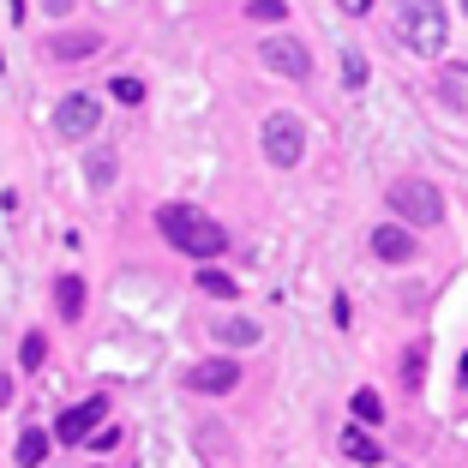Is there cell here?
Instances as JSON below:
<instances>
[{
  "label": "cell",
  "instance_id": "e0dca14e",
  "mask_svg": "<svg viewBox=\"0 0 468 468\" xmlns=\"http://www.w3.org/2000/svg\"><path fill=\"white\" fill-rule=\"evenodd\" d=\"M355 420H367V427H378V420H385V402H378V390H355Z\"/></svg>",
  "mask_w": 468,
  "mask_h": 468
},
{
  "label": "cell",
  "instance_id": "2e32d148",
  "mask_svg": "<svg viewBox=\"0 0 468 468\" xmlns=\"http://www.w3.org/2000/svg\"><path fill=\"white\" fill-rule=\"evenodd\" d=\"M18 360H25V372H37L42 360H48V336H42V331H30L25 343H18Z\"/></svg>",
  "mask_w": 468,
  "mask_h": 468
},
{
  "label": "cell",
  "instance_id": "8fae6325",
  "mask_svg": "<svg viewBox=\"0 0 468 468\" xmlns=\"http://www.w3.org/2000/svg\"><path fill=\"white\" fill-rule=\"evenodd\" d=\"M55 313L67 318V324L84 313V276H60V282H55Z\"/></svg>",
  "mask_w": 468,
  "mask_h": 468
},
{
  "label": "cell",
  "instance_id": "9c48e42d",
  "mask_svg": "<svg viewBox=\"0 0 468 468\" xmlns=\"http://www.w3.org/2000/svg\"><path fill=\"white\" fill-rule=\"evenodd\" d=\"M372 259L409 264V259H414V234L402 229V222H385V229H372Z\"/></svg>",
  "mask_w": 468,
  "mask_h": 468
},
{
  "label": "cell",
  "instance_id": "603a6c76",
  "mask_svg": "<svg viewBox=\"0 0 468 468\" xmlns=\"http://www.w3.org/2000/svg\"><path fill=\"white\" fill-rule=\"evenodd\" d=\"M42 13H48V18H67V13H72V0H42Z\"/></svg>",
  "mask_w": 468,
  "mask_h": 468
},
{
  "label": "cell",
  "instance_id": "4fadbf2b",
  "mask_svg": "<svg viewBox=\"0 0 468 468\" xmlns=\"http://www.w3.org/2000/svg\"><path fill=\"white\" fill-rule=\"evenodd\" d=\"M217 336H222V343H229V348H252V343H259V324H252V318H222V324H217Z\"/></svg>",
  "mask_w": 468,
  "mask_h": 468
},
{
  "label": "cell",
  "instance_id": "7402d4cb",
  "mask_svg": "<svg viewBox=\"0 0 468 468\" xmlns=\"http://www.w3.org/2000/svg\"><path fill=\"white\" fill-rule=\"evenodd\" d=\"M90 444H97V451H114V444H121V427H102V432H90Z\"/></svg>",
  "mask_w": 468,
  "mask_h": 468
},
{
  "label": "cell",
  "instance_id": "ac0fdd59",
  "mask_svg": "<svg viewBox=\"0 0 468 468\" xmlns=\"http://www.w3.org/2000/svg\"><path fill=\"white\" fill-rule=\"evenodd\" d=\"M84 175H90V186H109V180H114V151H90Z\"/></svg>",
  "mask_w": 468,
  "mask_h": 468
},
{
  "label": "cell",
  "instance_id": "5b68a950",
  "mask_svg": "<svg viewBox=\"0 0 468 468\" xmlns=\"http://www.w3.org/2000/svg\"><path fill=\"white\" fill-rule=\"evenodd\" d=\"M259 60H264V72H282V79H294V84L313 79V48H306L301 37H264Z\"/></svg>",
  "mask_w": 468,
  "mask_h": 468
},
{
  "label": "cell",
  "instance_id": "8992f818",
  "mask_svg": "<svg viewBox=\"0 0 468 468\" xmlns=\"http://www.w3.org/2000/svg\"><path fill=\"white\" fill-rule=\"evenodd\" d=\"M97 126H102V102L90 97V90L60 97V109H55V133L60 138H97Z\"/></svg>",
  "mask_w": 468,
  "mask_h": 468
},
{
  "label": "cell",
  "instance_id": "44dd1931",
  "mask_svg": "<svg viewBox=\"0 0 468 468\" xmlns=\"http://www.w3.org/2000/svg\"><path fill=\"white\" fill-rule=\"evenodd\" d=\"M247 13L259 18V25H282V18H289V6H282V0H252Z\"/></svg>",
  "mask_w": 468,
  "mask_h": 468
},
{
  "label": "cell",
  "instance_id": "7a4b0ae2",
  "mask_svg": "<svg viewBox=\"0 0 468 468\" xmlns=\"http://www.w3.org/2000/svg\"><path fill=\"white\" fill-rule=\"evenodd\" d=\"M390 25H397L402 48H414V55H444V42H451V18L439 0H397Z\"/></svg>",
  "mask_w": 468,
  "mask_h": 468
},
{
  "label": "cell",
  "instance_id": "d4e9b609",
  "mask_svg": "<svg viewBox=\"0 0 468 468\" xmlns=\"http://www.w3.org/2000/svg\"><path fill=\"white\" fill-rule=\"evenodd\" d=\"M6 402H13V385H6V378H0V409H6Z\"/></svg>",
  "mask_w": 468,
  "mask_h": 468
},
{
  "label": "cell",
  "instance_id": "52a82bcc",
  "mask_svg": "<svg viewBox=\"0 0 468 468\" xmlns=\"http://www.w3.org/2000/svg\"><path fill=\"white\" fill-rule=\"evenodd\" d=\"M102 414H109V397H84V402H72V409L55 420V439H60V444H84L90 432L102 427Z\"/></svg>",
  "mask_w": 468,
  "mask_h": 468
},
{
  "label": "cell",
  "instance_id": "ffe728a7",
  "mask_svg": "<svg viewBox=\"0 0 468 468\" xmlns=\"http://www.w3.org/2000/svg\"><path fill=\"white\" fill-rule=\"evenodd\" d=\"M109 90H114V102H126V109H138V102H144V79H114Z\"/></svg>",
  "mask_w": 468,
  "mask_h": 468
},
{
  "label": "cell",
  "instance_id": "484cf974",
  "mask_svg": "<svg viewBox=\"0 0 468 468\" xmlns=\"http://www.w3.org/2000/svg\"><path fill=\"white\" fill-rule=\"evenodd\" d=\"M463 13H468V0H463Z\"/></svg>",
  "mask_w": 468,
  "mask_h": 468
},
{
  "label": "cell",
  "instance_id": "7c38bea8",
  "mask_svg": "<svg viewBox=\"0 0 468 468\" xmlns=\"http://www.w3.org/2000/svg\"><path fill=\"white\" fill-rule=\"evenodd\" d=\"M13 456H18V468H42V456H48V432H42V427H25Z\"/></svg>",
  "mask_w": 468,
  "mask_h": 468
},
{
  "label": "cell",
  "instance_id": "3957f363",
  "mask_svg": "<svg viewBox=\"0 0 468 468\" xmlns=\"http://www.w3.org/2000/svg\"><path fill=\"white\" fill-rule=\"evenodd\" d=\"M390 210H397L402 229H439L444 222V193L432 180H397L390 186Z\"/></svg>",
  "mask_w": 468,
  "mask_h": 468
},
{
  "label": "cell",
  "instance_id": "ba28073f",
  "mask_svg": "<svg viewBox=\"0 0 468 468\" xmlns=\"http://www.w3.org/2000/svg\"><path fill=\"white\" fill-rule=\"evenodd\" d=\"M186 385L198 390V397H229L234 385H240V360L217 355V360H198L193 372H186Z\"/></svg>",
  "mask_w": 468,
  "mask_h": 468
},
{
  "label": "cell",
  "instance_id": "9a60e30c",
  "mask_svg": "<svg viewBox=\"0 0 468 468\" xmlns=\"http://www.w3.org/2000/svg\"><path fill=\"white\" fill-rule=\"evenodd\" d=\"M193 282H198L205 294H217V301H234V276H229V271H198Z\"/></svg>",
  "mask_w": 468,
  "mask_h": 468
},
{
  "label": "cell",
  "instance_id": "30bf717a",
  "mask_svg": "<svg viewBox=\"0 0 468 468\" xmlns=\"http://www.w3.org/2000/svg\"><path fill=\"white\" fill-rule=\"evenodd\" d=\"M102 48V37L97 30H67V37H55L48 42V60H90Z\"/></svg>",
  "mask_w": 468,
  "mask_h": 468
},
{
  "label": "cell",
  "instance_id": "6da1fadb",
  "mask_svg": "<svg viewBox=\"0 0 468 468\" xmlns=\"http://www.w3.org/2000/svg\"><path fill=\"white\" fill-rule=\"evenodd\" d=\"M156 229H163V240L175 252H186V259H217V252L229 247L222 222L205 217L198 205H163V210H156Z\"/></svg>",
  "mask_w": 468,
  "mask_h": 468
},
{
  "label": "cell",
  "instance_id": "d6986e66",
  "mask_svg": "<svg viewBox=\"0 0 468 468\" xmlns=\"http://www.w3.org/2000/svg\"><path fill=\"white\" fill-rule=\"evenodd\" d=\"M343 79H348V90L367 84V55H360V48H343Z\"/></svg>",
  "mask_w": 468,
  "mask_h": 468
},
{
  "label": "cell",
  "instance_id": "277c9868",
  "mask_svg": "<svg viewBox=\"0 0 468 468\" xmlns=\"http://www.w3.org/2000/svg\"><path fill=\"white\" fill-rule=\"evenodd\" d=\"M264 156L276 168H294L306 156V126L301 114H264Z\"/></svg>",
  "mask_w": 468,
  "mask_h": 468
},
{
  "label": "cell",
  "instance_id": "cb8c5ba5",
  "mask_svg": "<svg viewBox=\"0 0 468 468\" xmlns=\"http://www.w3.org/2000/svg\"><path fill=\"white\" fill-rule=\"evenodd\" d=\"M336 6H343V13H367L372 0H336Z\"/></svg>",
  "mask_w": 468,
  "mask_h": 468
},
{
  "label": "cell",
  "instance_id": "5bb4252c",
  "mask_svg": "<svg viewBox=\"0 0 468 468\" xmlns=\"http://www.w3.org/2000/svg\"><path fill=\"white\" fill-rule=\"evenodd\" d=\"M343 451L348 456H355V463H378V456H385V451H378V439H372V432H343Z\"/></svg>",
  "mask_w": 468,
  "mask_h": 468
}]
</instances>
